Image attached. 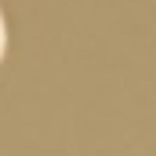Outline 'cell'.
<instances>
[{
	"instance_id": "obj_1",
	"label": "cell",
	"mask_w": 156,
	"mask_h": 156,
	"mask_svg": "<svg viewBox=\"0 0 156 156\" xmlns=\"http://www.w3.org/2000/svg\"><path fill=\"white\" fill-rule=\"evenodd\" d=\"M4 50H7V29H4V14H0V60H4Z\"/></svg>"
}]
</instances>
